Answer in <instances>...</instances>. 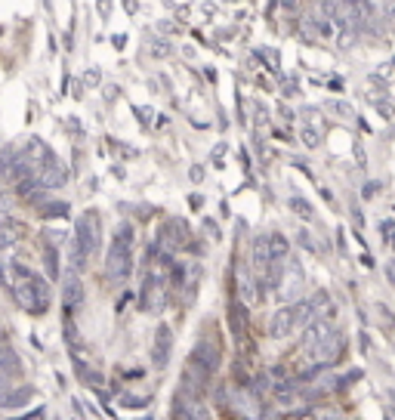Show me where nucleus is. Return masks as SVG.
<instances>
[{
    "mask_svg": "<svg viewBox=\"0 0 395 420\" xmlns=\"http://www.w3.org/2000/svg\"><path fill=\"white\" fill-rule=\"evenodd\" d=\"M130 269H133V225L123 223L112 238V251L105 256V275L108 282L121 284L130 278Z\"/></svg>",
    "mask_w": 395,
    "mask_h": 420,
    "instance_id": "f257e3e1",
    "label": "nucleus"
},
{
    "mask_svg": "<svg viewBox=\"0 0 395 420\" xmlns=\"http://www.w3.org/2000/svg\"><path fill=\"white\" fill-rule=\"evenodd\" d=\"M312 322V309H309V300H297L290 303V306L278 309V313L272 315V322H269V337L275 340H284L290 337L293 331H300L303 324Z\"/></svg>",
    "mask_w": 395,
    "mask_h": 420,
    "instance_id": "f03ea898",
    "label": "nucleus"
},
{
    "mask_svg": "<svg viewBox=\"0 0 395 420\" xmlns=\"http://www.w3.org/2000/svg\"><path fill=\"white\" fill-rule=\"evenodd\" d=\"M13 297L19 300V306L25 309V313L43 315L46 306H50V284H46L43 278H37V275L22 278V282L13 287Z\"/></svg>",
    "mask_w": 395,
    "mask_h": 420,
    "instance_id": "7ed1b4c3",
    "label": "nucleus"
},
{
    "mask_svg": "<svg viewBox=\"0 0 395 420\" xmlns=\"http://www.w3.org/2000/svg\"><path fill=\"white\" fill-rule=\"evenodd\" d=\"M74 241H77V247H81L87 256L99 254V247H102V220H99L96 210H87V214L77 220Z\"/></svg>",
    "mask_w": 395,
    "mask_h": 420,
    "instance_id": "20e7f679",
    "label": "nucleus"
},
{
    "mask_svg": "<svg viewBox=\"0 0 395 420\" xmlns=\"http://www.w3.org/2000/svg\"><path fill=\"white\" fill-rule=\"evenodd\" d=\"M343 353H346V340L343 337H324L321 343H315V346H309L306 349V355H309V362L312 365H321V368H334V365L343 359Z\"/></svg>",
    "mask_w": 395,
    "mask_h": 420,
    "instance_id": "39448f33",
    "label": "nucleus"
},
{
    "mask_svg": "<svg viewBox=\"0 0 395 420\" xmlns=\"http://www.w3.org/2000/svg\"><path fill=\"white\" fill-rule=\"evenodd\" d=\"M210 374H213L210 368L189 359V365H185V371H182V390L189 395H195V399H201V395L207 393V386H210Z\"/></svg>",
    "mask_w": 395,
    "mask_h": 420,
    "instance_id": "423d86ee",
    "label": "nucleus"
},
{
    "mask_svg": "<svg viewBox=\"0 0 395 420\" xmlns=\"http://www.w3.org/2000/svg\"><path fill=\"white\" fill-rule=\"evenodd\" d=\"M161 300H164V275L152 272V275H145L142 291H139V309H145V313H158Z\"/></svg>",
    "mask_w": 395,
    "mask_h": 420,
    "instance_id": "0eeeda50",
    "label": "nucleus"
},
{
    "mask_svg": "<svg viewBox=\"0 0 395 420\" xmlns=\"http://www.w3.org/2000/svg\"><path fill=\"white\" fill-rule=\"evenodd\" d=\"M62 303L65 309H77L83 303V284H81V272L68 269V275L62 278Z\"/></svg>",
    "mask_w": 395,
    "mask_h": 420,
    "instance_id": "6e6552de",
    "label": "nucleus"
},
{
    "mask_svg": "<svg viewBox=\"0 0 395 420\" xmlns=\"http://www.w3.org/2000/svg\"><path fill=\"white\" fill-rule=\"evenodd\" d=\"M170 349H173V331H170V324H158V331H154V353H152L158 368H167Z\"/></svg>",
    "mask_w": 395,
    "mask_h": 420,
    "instance_id": "1a4fd4ad",
    "label": "nucleus"
},
{
    "mask_svg": "<svg viewBox=\"0 0 395 420\" xmlns=\"http://www.w3.org/2000/svg\"><path fill=\"white\" fill-rule=\"evenodd\" d=\"M278 294H281L284 300H297L300 294H303V269H300V263L293 260L290 263V275H284V278H278Z\"/></svg>",
    "mask_w": 395,
    "mask_h": 420,
    "instance_id": "9d476101",
    "label": "nucleus"
},
{
    "mask_svg": "<svg viewBox=\"0 0 395 420\" xmlns=\"http://www.w3.org/2000/svg\"><path fill=\"white\" fill-rule=\"evenodd\" d=\"M34 176H37V183H41L43 189H62V185L68 183L65 167H59L56 158L46 161V164H41V170H34Z\"/></svg>",
    "mask_w": 395,
    "mask_h": 420,
    "instance_id": "9b49d317",
    "label": "nucleus"
},
{
    "mask_svg": "<svg viewBox=\"0 0 395 420\" xmlns=\"http://www.w3.org/2000/svg\"><path fill=\"white\" fill-rule=\"evenodd\" d=\"M334 334V324H330V318H312L309 324H303V349L309 346H315V343H321L324 337H330Z\"/></svg>",
    "mask_w": 395,
    "mask_h": 420,
    "instance_id": "f8f14e48",
    "label": "nucleus"
},
{
    "mask_svg": "<svg viewBox=\"0 0 395 420\" xmlns=\"http://www.w3.org/2000/svg\"><path fill=\"white\" fill-rule=\"evenodd\" d=\"M192 359L201 362L204 368L216 371V368H220V362H222V355H220V346H216L213 340H198L195 349H192Z\"/></svg>",
    "mask_w": 395,
    "mask_h": 420,
    "instance_id": "ddd939ff",
    "label": "nucleus"
},
{
    "mask_svg": "<svg viewBox=\"0 0 395 420\" xmlns=\"http://www.w3.org/2000/svg\"><path fill=\"white\" fill-rule=\"evenodd\" d=\"M309 309H312V318H337V306L330 303L328 291H315L309 297Z\"/></svg>",
    "mask_w": 395,
    "mask_h": 420,
    "instance_id": "4468645a",
    "label": "nucleus"
},
{
    "mask_svg": "<svg viewBox=\"0 0 395 420\" xmlns=\"http://www.w3.org/2000/svg\"><path fill=\"white\" fill-rule=\"evenodd\" d=\"M34 399V386H19V390H6L4 395V405L0 408H22L25 402Z\"/></svg>",
    "mask_w": 395,
    "mask_h": 420,
    "instance_id": "2eb2a0df",
    "label": "nucleus"
},
{
    "mask_svg": "<svg viewBox=\"0 0 395 420\" xmlns=\"http://www.w3.org/2000/svg\"><path fill=\"white\" fill-rule=\"evenodd\" d=\"M229 322H232V334L241 340L244 331H247V315H244V306L238 300H232V306H229Z\"/></svg>",
    "mask_w": 395,
    "mask_h": 420,
    "instance_id": "dca6fc26",
    "label": "nucleus"
},
{
    "mask_svg": "<svg viewBox=\"0 0 395 420\" xmlns=\"http://www.w3.org/2000/svg\"><path fill=\"white\" fill-rule=\"evenodd\" d=\"M43 263H46V275L56 282V278H59V251H56V247H46V251H43Z\"/></svg>",
    "mask_w": 395,
    "mask_h": 420,
    "instance_id": "f3484780",
    "label": "nucleus"
},
{
    "mask_svg": "<svg viewBox=\"0 0 395 420\" xmlns=\"http://www.w3.org/2000/svg\"><path fill=\"white\" fill-rule=\"evenodd\" d=\"M62 331H65V340H68V346L74 349H83V343H81V334H77V324L72 322V318H65V324H62Z\"/></svg>",
    "mask_w": 395,
    "mask_h": 420,
    "instance_id": "a211bd4d",
    "label": "nucleus"
},
{
    "mask_svg": "<svg viewBox=\"0 0 395 420\" xmlns=\"http://www.w3.org/2000/svg\"><path fill=\"white\" fill-rule=\"evenodd\" d=\"M41 216L53 220V216H68V204L65 201H53V204H41Z\"/></svg>",
    "mask_w": 395,
    "mask_h": 420,
    "instance_id": "6ab92c4d",
    "label": "nucleus"
},
{
    "mask_svg": "<svg viewBox=\"0 0 395 420\" xmlns=\"http://www.w3.org/2000/svg\"><path fill=\"white\" fill-rule=\"evenodd\" d=\"M68 260H72V269H74V272H81L83 266H87V254L77 247V241H74L72 247H68Z\"/></svg>",
    "mask_w": 395,
    "mask_h": 420,
    "instance_id": "aec40b11",
    "label": "nucleus"
},
{
    "mask_svg": "<svg viewBox=\"0 0 395 420\" xmlns=\"http://www.w3.org/2000/svg\"><path fill=\"white\" fill-rule=\"evenodd\" d=\"M303 143L309 149H315L321 143V127H303Z\"/></svg>",
    "mask_w": 395,
    "mask_h": 420,
    "instance_id": "412c9836",
    "label": "nucleus"
},
{
    "mask_svg": "<svg viewBox=\"0 0 395 420\" xmlns=\"http://www.w3.org/2000/svg\"><path fill=\"white\" fill-rule=\"evenodd\" d=\"M290 207H293V214H300L303 220H312V204H306L303 198H290Z\"/></svg>",
    "mask_w": 395,
    "mask_h": 420,
    "instance_id": "4be33fe9",
    "label": "nucleus"
},
{
    "mask_svg": "<svg viewBox=\"0 0 395 420\" xmlns=\"http://www.w3.org/2000/svg\"><path fill=\"white\" fill-rule=\"evenodd\" d=\"M250 390H253V393H266V390H269V377H266V374H257V377L250 380Z\"/></svg>",
    "mask_w": 395,
    "mask_h": 420,
    "instance_id": "5701e85b",
    "label": "nucleus"
},
{
    "mask_svg": "<svg viewBox=\"0 0 395 420\" xmlns=\"http://www.w3.org/2000/svg\"><path fill=\"white\" fill-rule=\"evenodd\" d=\"M149 405V399H139V395H123V408H142Z\"/></svg>",
    "mask_w": 395,
    "mask_h": 420,
    "instance_id": "b1692460",
    "label": "nucleus"
},
{
    "mask_svg": "<svg viewBox=\"0 0 395 420\" xmlns=\"http://www.w3.org/2000/svg\"><path fill=\"white\" fill-rule=\"evenodd\" d=\"M380 318H383V324H386V331H395V318H392V313H389V309H386V306H380Z\"/></svg>",
    "mask_w": 395,
    "mask_h": 420,
    "instance_id": "393cba45",
    "label": "nucleus"
},
{
    "mask_svg": "<svg viewBox=\"0 0 395 420\" xmlns=\"http://www.w3.org/2000/svg\"><path fill=\"white\" fill-rule=\"evenodd\" d=\"M15 238H19V232H15V229H6V225H0V241H6V244H13Z\"/></svg>",
    "mask_w": 395,
    "mask_h": 420,
    "instance_id": "a878e982",
    "label": "nucleus"
},
{
    "mask_svg": "<svg viewBox=\"0 0 395 420\" xmlns=\"http://www.w3.org/2000/svg\"><path fill=\"white\" fill-rule=\"evenodd\" d=\"M13 272H15V275H19V278H31V272H28V266H25V263H19V260L13 263Z\"/></svg>",
    "mask_w": 395,
    "mask_h": 420,
    "instance_id": "bb28decb",
    "label": "nucleus"
},
{
    "mask_svg": "<svg viewBox=\"0 0 395 420\" xmlns=\"http://www.w3.org/2000/svg\"><path fill=\"white\" fill-rule=\"evenodd\" d=\"M260 56H262V59H266V62H269V65H272V68H278V59H275V50H260Z\"/></svg>",
    "mask_w": 395,
    "mask_h": 420,
    "instance_id": "cd10ccee",
    "label": "nucleus"
},
{
    "mask_svg": "<svg viewBox=\"0 0 395 420\" xmlns=\"http://www.w3.org/2000/svg\"><path fill=\"white\" fill-rule=\"evenodd\" d=\"M0 180H10V164H6L4 155H0Z\"/></svg>",
    "mask_w": 395,
    "mask_h": 420,
    "instance_id": "c85d7f7f",
    "label": "nucleus"
},
{
    "mask_svg": "<svg viewBox=\"0 0 395 420\" xmlns=\"http://www.w3.org/2000/svg\"><path fill=\"white\" fill-rule=\"evenodd\" d=\"M386 278H389V282L395 284V260H389V263H386Z\"/></svg>",
    "mask_w": 395,
    "mask_h": 420,
    "instance_id": "c756f323",
    "label": "nucleus"
},
{
    "mask_svg": "<svg viewBox=\"0 0 395 420\" xmlns=\"http://www.w3.org/2000/svg\"><path fill=\"white\" fill-rule=\"evenodd\" d=\"M192 180L201 183V180H204V170H201V167H192Z\"/></svg>",
    "mask_w": 395,
    "mask_h": 420,
    "instance_id": "7c9ffc66",
    "label": "nucleus"
},
{
    "mask_svg": "<svg viewBox=\"0 0 395 420\" xmlns=\"http://www.w3.org/2000/svg\"><path fill=\"white\" fill-rule=\"evenodd\" d=\"M386 15H389V19H395V0H386Z\"/></svg>",
    "mask_w": 395,
    "mask_h": 420,
    "instance_id": "2f4dec72",
    "label": "nucleus"
},
{
    "mask_svg": "<svg viewBox=\"0 0 395 420\" xmlns=\"http://www.w3.org/2000/svg\"><path fill=\"white\" fill-rule=\"evenodd\" d=\"M346 4H361V0H346Z\"/></svg>",
    "mask_w": 395,
    "mask_h": 420,
    "instance_id": "473e14b6",
    "label": "nucleus"
},
{
    "mask_svg": "<svg viewBox=\"0 0 395 420\" xmlns=\"http://www.w3.org/2000/svg\"><path fill=\"white\" fill-rule=\"evenodd\" d=\"M0 282H4V269H0Z\"/></svg>",
    "mask_w": 395,
    "mask_h": 420,
    "instance_id": "72a5a7b5",
    "label": "nucleus"
},
{
    "mask_svg": "<svg viewBox=\"0 0 395 420\" xmlns=\"http://www.w3.org/2000/svg\"><path fill=\"white\" fill-rule=\"evenodd\" d=\"M0 34H4V31H0Z\"/></svg>",
    "mask_w": 395,
    "mask_h": 420,
    "instance_id": "f704fd0d",
    "label": "nucleus"
}]
</instances>
